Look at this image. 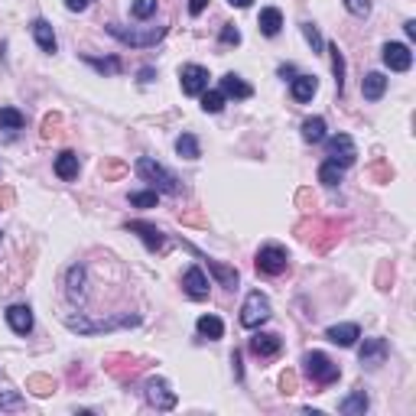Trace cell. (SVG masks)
<instances>
[{"instance_id":"obj_1","label":"cell","mask_w":416,"mask_h":416,"mask_svg":"<svg viewBox=\"0 0 416 416\" xmlns=\"http://www.w3.org/2000/svg\"><path fill=\"white\" fill-rule=\"evenodd\" d=\"M342 231H345V221L338 218H302L296 224V237L302 244L316 247V251H332V247L342 241Z\"/></svg>"},{"instance_id":"obj_2","label":"cell","mask_w":416,"mask_h":416,"mask_svg":"<svg viewBox=\"0 0 416 416\" xmlns=\"http://www.w3.org/2000/svg\"><path fill=\"white\" fill-rule=\"evenodd\" d=\"M62 322L78 335H98V332H114V329H127V325H140V316H114V319H85L82 312L78 316H62Z\"/></svg>"},{"instance_id":"obj_3","label":"cell","mask_w":416,"mask_h":416,"mask_svg":"<svg viewBox=\"0 0 416 416\" xmlns=\"http://www.w3.org/2000/svg\"><path fill=\"white\" fill-rule=\"evenodd\" d=\"M137 176H143L147 182H153V186H156V192H166V195H179L182 192L179 179H176L166 166H160L156 160H150V156L137 160Z\"/></svg>"},{"instance_id":"obj_4","label":"cell","mask_w":416,"mask_h":416,"mask_svg":"<svg viewBox=\"0 0 416 416\" xmlns=\"http://www.w3.org/2000/svg\"><path fill=\"white\" fill-rule=\"evenodd\" d=\"M302 364H306L309 381H312V384H319V387L335 384V381H338V374H342V368L332 361L329 354H322V352H309L306 358H302Z\"/></svg>"},{"instance_id":"obj_5","label":"cell","mask_w":416,"mask_h":416,"mask_svg":"<svg viewBox=\"0 0 416 416\" xmlns=\"http://www.w3.org/2000/svg\"><path fill=\"white\" fill-rule=\"evenodd\" d=\"M143 368H147V361H143V358H134V354H107L105 358V371L111 374L114 381H120V384H130Z\"/></svg>"},{"instance_id":"obj_6","label":"cell","mask_w":416,"mask_h":416,"mask_svg":"<svg viewBox=\"0 0 416 416\" xmlns=\"http://www.w3.org/2000/svg\"><path fill=\"white\" fill-rule=\"evenodd\" d=\"M267 319H270V299L264 296L260 289L247 293L244 306H241V325H244V329H260Z\"/></svg>"},{"instance_id":"obj_7","label":"cell","mask_w":416,"mask_h":416,"mask_svg":"<svg viewBox=\"0 0 416 416\" xmlns=\"http://www.w3.org/2000/svg\"><path fill=\"white\" fill-rule=\"evenodd\" d=\"M107 33L120 39L124 46H156L166 36V26H150V30H124L118 23H107Z\"/></svg>"},{"instance_id":"obj_8","label":"cell","mask_w":416,"mask_h":416,"mask_svg":"<svg viewBox=\"0 0 416 416\" xmlns=\"http://www.w3.org/2000/svg\"><path fill=\"white\" fill-rule=\"evenodd\" d=\"M254 264H257L260 273H267V277H280V273L287 270V264H289V254L280 244H264L260 251H257Z\"/></svg>"},{"instance_id":"obj_9","label":"cell","mask_w":416,"mask_h":416,"mask_svg":"<svg viewBox=\"0 0 416 416\" xmlns=\"http://www.w3.org/2000/svg\"><path fill=\"white\" fill-rule=\"evenodd\" d=\"M325 156L345 170V166H352V163L358 160V147H354V140L348 137V134H335V137L325 143Z\"/></svg>"},{"instance_id":"obj_10","label":"cell","mask_w":416,"mask_h":416,"mask_svg":"<svg viewBox=\"0 0 416 416\" xmlns=\"http://www.w3.org/2000/svg\"><path fill=\"white\" fill-rule=\"evenodd\" d=\"M143 390H147V404L156 406V410H172V406H176V394H172L170 384L160 381V377H150Z\"/></svg>"},{"instance_id":"obj_11","label":"cell","mask_w":416,"mask_h":416,"mask_svg":"<svg viewBox=\"0 0 416 416\" xmlns=\"http://www.w3.org/2000/svg\"><path fill=\"white\" fill-rule=\"evenodd\" d=\"M179 82L186 95H202L205 88H208V69H202V65H182Z\"/></svg>"},{"instance_id":"obj_12","label":"cell","mask_w":416,"mask_h":416,"mask_svg":"<svg viewBox=\"0 0 416 416\" xmlns=\"http://www.w3.org/2000/svg\"><path fill=\"white\" fill-rule=\"evenodd\" d=\"M130 235H140V241L147 244V251H163L166 247V237H163V231L156 228V224H150V221H127L124 224Z\"/></svg>"},{"instance_id":"obj_13","label":"cell","mask_w":416,"mask_h":416,"mask_svg":"<svg viewBox=\"0 0 416 416\" xmlns=\"http://www.w3.org/2000/svg\"><path fill=\"white\" fill-rule=\"evenodd\" d=\"M384 65L390 69V72H410V65H413V53H410V46L387 43L384 46Z\"/></svg>"},{"instance_id":"obj_14","label":"cell","mask_w":416,"mask_h":416,"mask_svg":"<svg viewBox=\"0 0 416 416\" xmlns=\"http://www.w3.org/2000/svg\"><path fill=\"white\" fill-rule=\"evenodd\" d=\"M65 283H69V287H65L69 299L82 306V302L88 299V289H85L88 287V270L85 267H72V270H69V280H65Z\"/></svg>"},{"instance_id":"obj_15","label":"cell","mask_w":416,"mask_h":416,"mask_svg":"<svg viewBox=\"0 0 416 416\" xmlns=\"http://www.w3.org/2000/svg\"><path fill=\"white\" fill-rule=\"evenodd\" d=\"M325 338H329L332 345H342V348H352L358 338H361V329L354 325V322H342V325H332L329 332H325Z\"/></svg>"},{"instance_id":"obj_16","label":"cell","mask_w":416,"mask_h":416,"mask_svg":"<svg viewBox=\"0 0 416 416\" xmlns=\"http://www.w3.org/2000/svg\"><path fill=\"white\" fill-rule=\"evenodd\" d=\"M280 348H283V342H280V335H273V332H257L254 338H251V352H254L257 358H273Z\"/></svg>"},{"instance_id":"obj_17","label":"cell","mask_w":416,"mask_h":416,"mask_svg":"<svg viewBox=\"0 0 416 416\" xmlns=\"http://www.w3.org/2000/svg\"><path fill=\"white\" fill-rule=\"evenodd\" d=\"M182 287L189 293V299H208V280H205L202 267H189L182 277Z\"/></svg>"},{"instance_id":"obj_18","label":"cell","mask_w":416,"mask_h":416,"mask_svg":"<svg viewBox=\"0 0 416 416\" xmlns=\"http://www.w3.org/2000/svg\"><path fill=\"white\" fill-rule=\"evenodd\" d=\"M7 325H10L17 335H30L33 332V309L30 306H10V309H7Z\"/></svg>"},{"instance_id":"obj_19","label":"cell","mask_w":416,"mask_h":416,"mask_svg":"<svg viewBox=\"0 0 416 416\" xmlns=\"http://www.w3.org/2000/svg\"><path fill=\"white\" fill-rule=\"evenodd\" d=\"M387 358V342L384 338H368L361 348V364L364 368H381Z\"/></svg>"},{"instance_id":"obj_20","label":"cell","mask_w":416,"mask_h":416,"mask_svg":"<svg viewBox=\"0 0 416 416\" xmlns=\"http://www.w3.org/2000/svg\"><path fill=\"white\" fill-rule=\"evenodd\" d=\"M33 39H36V46H39L43 53H49V55L59 49V43H55V33H53V26H49V20H33Z\"/></svg>"},{"instance_id":"obj_21","label":"cell","mask_w":416,"mask_h":416,"mask_svg":"<svg viewBox=\"0 0 416 416\" xmlns=\"http://www.w3.org/2000/svg\"><path fill=\"white\" fill-rule=\"evenodd\" d=\"M384 91H387V78L381 72H368L361 78V95H364V101H381L384 98Z\"/></svg>"},{"instance_id":"obj_22","label":"cell","mask_w":416,"mask_h":416,"mask_svg":"<svg viewBox=\"0 0 416 416\" xmlns=\"http://www.w3.org/2000/svg\"><path fill=\"white\" fill-rule=\"evenodd\" d=\"M221 95H224V98H237V101H244V98L254 95V88L247 85V82H241V75L228 72V75L221 78Z\"/></svg>"},{"instance_id":"obj_23","label":"cell","mask_w":416,"mask_h":416,"mask_svg":"<svg viewBox=\"0 0 416 416\" xmlns=\"http://www.w3.org/2000/svg\"><path fill=\"white\" fill-rule=\"evenodd\" d=\"M257 26H260V33H264V36H280V30H283V13H280L277 7H264V10H260V20H257Z\"/></svg>"},{"instance_id":"obj_24","label":"cell","mask_w":416,"mask_h":416,"mask_svg":"<svg viewBox=\"0 0 416 416\" xmlns=\"http://www.w3.org/2000/svg\"><path fill=\"white\" fill-rule=\"evenodd\" d=\"M368 406H371L368 394H364V390H354V394H348L342 404H338V410H342L345 416H364L368 413Z\"/></svg>"},{"instance_id":"obj_25","label":"cell","mask_w":416,"mask_h":416,"mask_svg":"<svg viewBox=\"0 0 416 416\" xmlns=\"http://www.w3.org/2000/svg\"><path fill=\"white\" fill-rule=\"evenodd\" d=\"M55 176L65 182H72L75 176H78V156H75L72 150H65V153L55 156Z\"/></svg>"},{"instance_id":"obj_26","label":"cell","mask_w":416,"mask_h":416,"mask_svg":"<svg viewBox=\"0 0 416 416\" xmlns=\"http://www.w3.org/2000/svg\"><path fill=\"white\" fill-rule=\"evenodd\" d=\"M26 390H30L33 397H49V394H55V381L49 374H30V377H26Z\"/></svg>"},{"instance_id":"obj_27","label":"cell","mask_w":416,"mask_h":416,"mask_svg":"<svg viewBox=\"0 0 416 416\" xmlns=\"http://www.w3.org/2000/svg\"><path fill=\"white\" fill-rule=\"evenodd\" d=\"M316 88H319V82L312 78V75H299V78H293V98L296 101H312V95H316Z\"/></svg>"},{"instance_id":"obj_28","label":"cell","mask_w":416,"mask_h":416,"mask_svg":"<svg viewBox=\"0 0 416 416\" xmlns=\"http://www.w3.org/2000/svg\"><path fill=\"white\" fill-rule=\"evenodd\" d=\"M195 329H199V335H202V338H221L224 335V322L218 319V316H202V319L195 322Z\"/></svg>"},{"instance_id":"obj_29","label":"cell","mask_w":416,"mask_h":416,"mask_svg":"<svg viewBox=\"0 0 416 416\" xmlns=\"http://www.w3.org/2000/svg\"><path fill=\"white\" fill-rule=\"evenodd\" d=\"M23 124H26V118H23L17 107H0V130L17 134V130H23Z\"/></svg>"},{"instance_id":"obj_30","label":"cell","mask_w":416,"mask_h":416,"mask_svg":"<svg viewBox=\"0 0 416 416\" xmlns=\"http://www.w3.org/2000/svg\"><path fill=\"white\" fill-rule=\"evenodd\" d=\"M208 270L218 277V283H221L224 289H235L237 287V270L235 267H224V264H218V260H208Z\"/></svg>"},{"instance_id":"obj_31","label":"cell","mask_w":416,"mask_h":416,"mask_svg":"<svg viewBox=\"0 0 416 416\" xmlns=\"http://www.w3.org/2000/svg\"><path fill=\"white\" fill-rule=\"evenodd\" d=\"M302 140H306V143H322V140H325V120L322 118L302 120Z\"/></svg>"},{"instance_id":"obj_32","label":"cell","mask_w":416,"mask_h":416,"mask_svg":"<svg viewBox=\"0 0 416 416\" xmlns=\"http://www.w3.org/2000/svg\"><path fill=\"white\" fill-rule=\"evenodd\" d=\"M329 53H332V72H335V88H338V95H342L345 91V55L335 43L329 46Z\"/></svg>"},{"instance_id":"obj_33","label":"cell","mask_w":416,"mask_h":416,"mask_svg":"<svg viewBox=\"0 0 416 416\" xmlns=\"http://www.w3.org/2000/svg\"><path fill=\"white\" fill-rule=\"evenodd\" d=\"M176 153L186 156V160H199V156H202V153H199V140H195L192 134H182V137L176 140Z\"/></svg>"},{"instance_id":"obj_34","label":"cell","mask_w":416,"mask_h":416,"mask_svg":"<svg viewBox=\"0 0 416 416\" xmlns=\"http://www.w3.org/2000/svg\"><path fill=\"white\" fill-rule=\"evenodd\" d=\"M342 166H338V163H332V160H325L319 166V182L322 186H338V182H342Z\"/></svg>"},{"instance_id":"obj_35","label":"cell","mask_w":416,"mask_h":416,"mask_svg":"<svg viewBox=\"0 0 416 416\" xmlns=\"http://www.w3.org/2000/svg\"><path fill=\"white\" fill-rule=\"evenodd\" d=\"M120 176H127V163L124 160H105L101 163V179L105 182H114Z\"/></svg>"},{"instance_id":"obj_36","label":"cell","mask_w":416,"mask_h":416,"mask_svg":"<svg viewBox=\"0 0 416 416\" xmlns=\"http://www.w3.org/2000/svg\"><path fill=\"white\" fill-rule=\"evenodd\" d=\"M59 134H62V114H46L43 118V134H39V137L49 143V140H55Z\"/></svg>"},{"instance_id":"obj_37","label":"cell","mask_w":416,"mask_h":416,"mask_svg":"<svg viewBox=\"0 0 416 416\" xmlns=\"http://www.w3.org/2000/svg\"><path fill=\"white\" fill-rule=\"evenodd\" d=\"M221 107H224V95H221V91H208V88H205V91H202V111H205V114H218Z\"/></svg>"},{"instance_id":"obj_38","label":"cell","mask_w":416,"mask_h":416,"mask_svg":"<svg viewBox=\"0 0 416 416\" xmlns=\"http://www.w3.org/2000/svg\"><path fill=\"white\" fill-rule=\"evenodd\" d=\"M130 13H134L137 20H150V17L156 13V0H134V3H130Z\"/></svg>"},{"instance_id":"obj_39","label":"cell","mask_w":416,"mask_h":416,"mask_svg":"<svg viewBox=\"0 0 416 416\" xmlns=\"http://www.w3.org/2000/svg\"><path fill=\"white\" fill-rule=\"evenodd\" d=\"M85 62L91 65V69H98V72H107V75L120 72V62H118V59H91V55H85Z\"/></svg>"},{"instance_id":"obj_40","label":"cell","mask_w":416,"mask_h":416,"mask_svg":"<svg viewBox=\"0 0 416 416\" xmlns=\"http://www.w3.org/2000/svg\"><path fill=\"white\" fill-rule=\"evenodd\" d=\"M302 36H306V43L312 46V53H322V36H319V30H316V23H302Z\"/></svg>"},{"instance_id":"obj_41","label":"cell","mask_w":416,"mask_h":416,"mask_svg":"<svg viewBox=\"0 0 416 416\" xmlns=\"http://www.w3.org/2000/svg\"><path fill=\"white\" fill-rule=\"evenodd\" d=\"M368 176H371L374 182H390V179H394V170H390V166L381 160V163H374L371 170H368Z\"/></svg>"},{"instance_id":"obj_42","label":"cell","mask_w":416,"mask_h":416,"mask_svg":"<svg viewBox=\"0 0 416 416\" xmlns=\"http://www.w3.org/2000/svg\"><path fill=\"white\" fill-rule=\"evenodd\" d=\"M156 199H160L156 189H153V192H134V195H130V205H137V208H153Z\"/></svg>"},{"instance_id":"obj_43","label":"cell","mask_w":416,"mask_h":416,"mask_svg":"<svg viewBox=\"0 0 416 416\" xmlns=\"http://www.w3.org/2000/svg\"><path fill=\"white\" fill-rule=\"evenodd\" d=\"M296 387H299V374L296 371L280 374V390H283V394H296Z\"/></svg>"},{"instance_id":"obj_44","label":"cell","mask_w":416,"mask_h":416,"mask_svg":"<svg viewBox=\"0 0 416 416\" xmlns=\"http://www.w3.org/2000/svg\"><path fill=\"white\" fill-rule=\"evenodd\" d=\"M345 7L352 17H368L371 13V0H345Z\"/></svg>"},{"instance_id":"obj_45","label":"cell","mask_w":416,"mask_h":416,"mask_svg":"<svg viewBox=\"0 0 416 416\" xmlns=\"http://www.w3.org/2000/svg\"><path fill=\"white\" fill-rule=\"evenodd\" d=\"M179 224H195V228H208V218L202 212H179Z\"/></svg>"},{"instance_id":"obj_46","label":"cell","mask_w":416,"mask_h":416,"mask_svg":"<svg viewBox=\"0 0 416 416\" xmlns=\"http://www.w3.org/2000/svg\"><path fill=\"white\" fill-rule=\"evenodd\" d=\"M221 43H224V46H237V43H241V30H237L235 23H224V30H221Z\"/></svg>"},{"instance_id":"obj_47","label":"cell","mask_w":416,"mask_h":416,"mask_svg":"<svg viewBox=\"0 0 416 416\" xmlns=\"http://www.w3.org/2000/svg\"><path fill=\"white\" fill-rule=\"evenodd\" d=\"M296 205L302 208V212H312L316 208V195L309 192V189H299V195H296Z\"/></svg>"},{"instance_id":"obj_48","label":"cell","mask_w":416,"mask_h":416,"mask_svg":"<svg viewBox=\"0 0 416 416\" xmlns=\"http://www.w3.org/2000/svg\"><path fill=\"white\" fill-rule=\"evenodd\" d=\"M390 280H394V267H390V264H381V270H377V287L390 289Z\"/></svg>"},{"instance_id":"obj_49","label":"cell","mask_w":416,"mask_h":416,"mask_svg":"<svg viewBox=\"0 0 416 416\" xmlns=\"http://www.w3.org/2000/svg\"><path fill=\"white\" fill-rule=\"evenodd\" d=\"M13 202H17L13 189L10 186H0V212H3V208H13Z\"/></svg>"},{"instance_id":"obj_50","label":"cell","mask_w":416,"mask_h":416,"mask_svg":"<svg viewBox=\"0 0 416 416\" xmlns=\"http://www.w3.org/2000/svg\"><path fill=\"white\" fill-rule=\"evenodd\" d=\"M13 406H20V397L17 394H0V410H13Z\"/></svg>"},{"instance_id":"obj_51","label":"cell","mask_w":416,"mask_h":416,"mask_svg":"<svg viewBox=\"0 0 416 416\" xmlns=\"http://www.w3.org/2000/svg\"><path fill=\"white\" fill-rule=\"evenodd\" d=\"M205 7H208V0H189V13H192V17H199Z\"/></svg>"},{"instance_id":"obj_52","label":"cell","mask_w":416,"mask_h":416,"mask_svg":"<svg viewBox=\"0 0 416 416\" xmlns=\"http://www.w3.org/2000/svg\"><path fill=\"white\" fill-rule=\"evenodd\" d=\"M65 7H69L72 13H82L88 7V0H65Z\"/></svg>"},{"instance_id":"obj_53","label":"cell","mask_w":416,"mask_h":416,"mask_svg":"<svg viewBox=\"0 0 416 416\" xmlns=\"http://www.w3.org/2000/svg\"><path fill=\"white\" fill-rule=\"evenodd\" d=\"M404 30H406V36H410V39H416V20H406Z\"/></svg>"},{"instance_id":"obj_54","label":"cell","mask_w":416,"mask_h":416,"mask_svg":"<svg viewBox=\"0 0 416 416\" xmlns=\"http://www.w3.org/2000/svg\"><path fill=\"white\" fill-rule=\"evenodd\" d=\"M228 3H231V7H241V10H244V7H251L254 0H228Z\"/></svg>"},{"instance_id":"obj_55","label":"cell","mask_w":416,"mask_h":416,"mask_svg":"<svg viewBox=\"0 0 416 416\" xmlns=\"http://www.w3.org/2000/svg\"><path fill=\"white\" fill-rule=\"evenodd\" d=\"M140 82H153V69H143V72H140Z\"/></svg>"}]
</instances>
